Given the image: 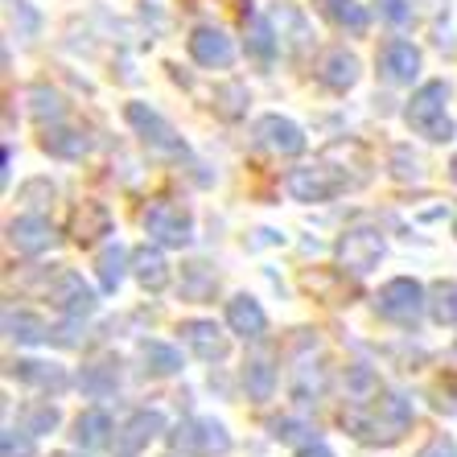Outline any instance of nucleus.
Here are the masks:
<instances>
[{"label":"nucleus","instance_id":"obj_29","mask_svg":"<svg viewBox=\"0 0 457 457\" xmlns=\"http://www.w3.org/2000/svg\"><path fill=\"white\" fill-rule=\"evenodd\" d=\"M140 362H145V375H178L181 371V354L165 342H140Z\"/></svg>","mask_w":457,"mask_h":457},{"label":"nucleus","instance_id":"obj_16","mask_svg":"<svg viewBox=\"0 0 457 457\" xmlns=\"http://www.w3.org/2000/svg\"><path fill=\"white\" fill-rule=\"evenodd\" d=\"M9 244L17 247L21 255H37L54 244V227L50 219L42 214H21V219H12L9 223Z\"/></svg>","mask_w":457,"mask_h":457},{"label":"nucleus","instance_id":"obj_20","mask_svg":"<svg viewBox=\"0 0 457 457\" xmlns=\"http://www.w3.org/2000/svg\"><path fill=\"white\" fill-rule=\"evenodd\" d=\"M313 9H318L334 29H346V33H354V37H362L367 25H371V17H367V9H362L359 0H313Z\"/></svg>","mask_w":457,"mask_h":457},{"label":"nucleus","instance_id":"obj_14","mask_svg":"<svg viewBox=\"0 0 457 457\" xmlns=\"http://www.w3.org/2000/svg\"><path fill=\"white\" fill-rule=\"evenodd\" d=\"M416 71H420V50H416L412 42H387L379 50V75L387 79L392 87H404L416 79Z\"/></svg>","mask_w":457,"mask_h":457},{"label":"nucleus","instance_id":"obj_36","mask_svg":"<svg viewBox=\"0 0 457 457\" xmlns=\"http://www.w3.org/2000/svg\"><path fill=\"white\" fill-rule=\"evenodd\" d=\"M9 17H12V29H17V37H33V33H37V12H33L25 0H12Z\"/></svg>","mask_w":457,"mask_h":457},{"label":"nucleus","instance_id":"obj_35","mask_svg":"<svg viewBox=\"0 0 457 457\" xmlns=\"http://www.w3.org/2000/svg\"><path fill=\"white\" fill-rule=\"evenodd\" d=\"M379 17L383 21H392L395 29H408V25L416 21V12L408 0H379Z\"/></svg>","mask_w":457,"mask_h":457},{"label":"nucleus","instance_id":"obj_8","mask_svg":"<svg viewBox=\"0 0 457 457\" xmlns=\"http://www.w3.org/2000/svg\"><path fill=\"white\" fill-rule=\"evenodd\" d=\"M285 186L297 203H330V198H338L351 181L342 178V173H334L330 165H305V170L288 173Z\"/></svg>","mask_w":457,"mask_h":457},{"label":"nucleus","instance_id":"obj_27","mask_svg":"<svg viewBox=\"0 0 457 457\" xmlns=\"http://www.w3.org/2000/svg\"><path fill=\"white\" fill-rule=\"evenodd\" d=\"M244 392L252 404H268L277 392V367H268L264 359H252L244 367Z\"/></svg>","mask_w":457,"mask_h":457},{"label":"nucleus","instance_id":"obj_3","mask_svg":"<svg viewBox=\"0 0 457 457\" xmlns=\"http://www.w3.org/2000/svg\"><path fill=\"white\" fill-rule=\"evenodd\" d=\"M425 305H428V293L416 285V280H408V277L387 280V285L379 288V297H375L379 318L392 321V326H404V330H412L416 321H420Z\"/></svg>","mask_w":457,"mask_h":457},{"label":"nucleus","instance_id":"obj_19","mask_svg":"<svg viewBox=\"0 0 457 457\" xmlns=\"http://www.w3.org/2000/svg\"><path fill=\"white\" fill-rule=\"evenodd\" d=\"M9 375H12V379H21V383H29V387H37V392H54V395L66 392V383H71L58 362H37V359L12 362Z\"/></svg>","mask_w":457,"mask_h":457},{"label":"nucleus","instance_id":"obj_9","mask_svg":"<svg viewBox=\"0 0 457 457\" xmlns=\"http://www.w3.org/2000/svg\"><path fill=\"white\" fill-rule=\"evenodd\" d=\"M50 301L62 309L71 321L87 318V313H96V288L87 285L79 272H71V268H62V272H58V280L50 285Z\"/></svg>","mask_w":457,"mask_h":457},{"label":"nucleus","instance_id":"obj_43","mask_svg":"<svg viewBox=\"0 0 457 457\" xmlns=\"http://www.w3.org/2000/svg\"><path fill=\"white\" fill-rule=\"evenodd\" d=\"M54 457H87V453H54Z\"/></svg>","mask_w":457,"mask_h":457},{"label":"nucleus","instance_id":"obj_34","mask_svg":"<svg viewBox=\"0 0 457 457\" xmlns=\"http://www.w3.org/2000/svg\"><path fill=\"white\" fill-rule=\"evenodd\" d=\"M244 104H247V87L244 83H223L219 91H214V107H219V116H227V120L244 116Z\"/></svg>","mask_w":457,"mask_h":457},{"label":"nucleus","instance_id":"obj_30","mask_svg":"<svg viewBox=\"0 0 457 457\" xmlns=\"http://www.w3.org/2000/svg\"><path fill=\"white\" fill-rule=\"evenodd\" d=\"M428 313L436 326H457V280H436L428 288Z\"/></svg>","mask_w":457,"mask_h":457},{"label":"nucleus","instance_id":"obj_17","mask_svg":"<svg viewBox=\"0 0 457 457\" xmlns=\"http://www.w3.org/2000/svg\"><path fill=\"white\" fill-rule=\"evenodd\" d=\"M318 79L330 87V91H351V87L359 83V58L346 54L342 46H334V50H326L318 58Z\"/></svg>","mask_w":457,"mask_h":457},{"label":"nucleus","instance_id":"obj_1","mask_svg":"<svg viewBox=\"0 0 457 457\" xmlns=\"http://www.w3.org/2000/svg\"><path fill=\"white\" fill-rule=\"evenodd\" d=\"M342 428L362 445H395L412 428V400L400 392L351 400V408H342Z\"/></svg>","mask_w":457,"mask_h":457},{"label":"nucleus","instance_id":"obj_2","mask_svg":"<svg viewBox=\"0 0 457 457\" xmlns=\"http://www.w3.org/2000/svg\"><path fill=\"white\" fill-rule=\"evenodd\" d=\"M445 104H449V87L441 83V79L416 87L412 99H408V107H404V116H408V124H412L416 137L433 140V145L453 140V120H449Z\"/></svg>","mask_w":457,"mask_h":457},{"label":"nucleus","instance_id":"obj_15","mask_svg":"<svg viewBox=\"0 0 457 457\" xmlns=\"http://www.w3.org/2000/svg\"><path fill=\"white\" fill-rule=\"evenodd\" d=\"M79 387H83V395H91V400H107V395H116L120 359L116 354H99V359H91L83 371H79Z\"/></svg>","mask_w":457,"mask_h":457},{"label":"nucleus","instance_id":"obj_37","mask_svg":"<svg viewBox=\"0 0 457 457\" xmlns=\"http://www.w3.org/2000/svg\"><path fill=\"white\" fill-rule=\"evenodd\" d=\"M392 173L400 181H416V178H420V157H412L404 145H400V149H392Z\"/></svg>","mask_w":457,"mask_h":457},{"label":"nucleus","instance_id":"obj_39","mask_svg":"<svg viewBox=\"0 0 457 457\" xmlns=\"http://www.w3.org/2000/svg\"><path fill=\"white\" fill-rule=\"evenodd\" d=\"M272 436H277V441H301V436H313V425L285 416V420H272Z\"/></svg>","mask_w":457,"mask_h":457},{"label":"nucleus","instance_id":"obj_40","mask_svg":"<svg viewBox=\"0 0 457 457\" xmlns=\"http://www.w3.org/2000/svg\"><path fill=\"white\" fill-rule=\"evenodd\" d=\"M416 457H457L453 436H445V433L428 436V441H425V445H420V453H416Z\"/></svg>","mask_w":457,"mask_h":457},{"label":"nucleus","instance_id":"obj_31","mask_svg":"<svg viewBox=\"0 0 457 457\" xmlns=\"http://www.w3.org/2000/svg\"><path fill=\"white\" fill-rule=\"evenodd\" d=\"M132 264V252H124L120 244H112V247H104L99 252V285L107 288V293H116L120 288V280H124V268Z\"/></svg>","mask_w":457,"mask_h":457},{"label":"nucleus","instance_id":"obj_24","mask_svg":"<svg viewBox=\"0 0 457 457\" xmlns=\"http://www.w3.org/2000/svg\"><path fill=\"white\" fill-rule=\"evenodd\" d=\"M214 288H219V272L203 260H194V264H181V297L186 301H211Z\"/></svg>","mask_w":457,"mask_h":457},{"label":"nucleus","instance_id":"obj_41","mask_svg":"<svg viewBox=\"0 0 457 457\" xmlns=\"http://www.w3.org/2000/svg\"><path fill=\"white\" fill-rule=\"evenodd\" d=\"M297 457H334L330 445H321V441H309V445L297 449Z\"/></svg>","mask_w":457,"mask_h":457},{"label":"nucleus","instance_id":"obj_5","mask_svg":"<svg viewBox=\"0 0 457 457\" xmlns=\"http://www.w3.org/2000/svg\"><path fill=\"white\" fill-rule=\"evenodd\" d=\"M145 231H149L161 247H186L194 239V214L181 203L157 198V203H149V211H145Z\"/></svg>","mask_w":457,"mask_h":457},{"label":"nucleus","instance_id":"obj_42","mask_svg":"<svg viewBox=\"0 0 457 457\" xmlns=\"http://www.w3.org/2000/svg\"><path fill=\"white\" fill-rule=\"evenodd\" d=\"M449 173H453V181H457V157H453V161H449Z\"/></svg>","mask_w":457,"mask_h":457},{"label":"nucleus","instance_id":"obj_33","mask_svg":"<svg viewBox=\"0 0 457 457\" xmlns=\"http://www.w3.org/2000/svg\"><path fill=\"white\" fill-rule=\"evenodd\" d=\"M25 99H29V116L33 120H42V124L46 120H62V99L54 96L50 87H29V96Z\"/></svg>","mask_w":457,"mask_h":457},{"label":"nucleus","instance_id":"obj_13","mask_svg":"<svg viewBox=\"0 0 457 457\" xmlns=\"http://www.w3.org/2000/svg\"><path fill=\"white\" fill-rule=\"evenodd\" d=\"M181 342L190 346L194 354L203 362H223L227 359V334L214 326V321H203V318H190V321H181L178 326Z\"/></svg>","mask_w":457,"mask_h":457},{"label":"nucleus","instance_id":"obj_12","mask_svg":"<svg viewBox=\"0 0 457 457\" xmlns=\"http://www.w3.org/2000/svg\"><path fill=\"white\" fill-rule=\"evenodd\" d=\"M190 58L198 66H211V71H223V66L235 62V46L223 29H214V25H198L190 33Z\"/></svg>","mask_w":457,"mask_h":457},{"label":"nucleus","instance_id":"obj_32","mask_svg":"<svg viewBox=\"0 0 457 457\" xmlns=\"http://www.w3.org/2000/svg\"><path fill=\"white\" fill-rule=\"evenodd\" d=\"M58 420H62V412L50 404V400H37V404H25L21 408V428L33 436H46L58 428Z\"/></svg>","mask_w":457,"mask_h":457},{"label":"nucleus","instance_id":"obj_44","mask_svg":"<svg viewBox=\"0 0 457 457\" xmlns=\"http://www.w3.org/2000/svg\"><path fill=\"white\" fill-rule=\"evenodd\" d=\"M453 235H457V223H453Z\"/></svg>","mask_w":457,"mask_h":457},{"label":"nucleus","instance_id":"obj_7","mask_svg":"<svg viewBox=\"0 0 457 457\" xmlns=\"http://www.w3.org/2000/svg\"><path fill=\"white\" fill-rule=\"evenodd\" d=\"M379 260H383V235L375 231V227H351V231H342V239H338L342 272H351V277H367Z\"/></svg>","mask_w":457,"mask_h":457},{"label":"nucleus","instance_id":"obj_38","mask_svg":"<svg viewBox=\"0 0 457 457\" xmlns=\"http://www.w3.org/2000/svg\"><path fill=\"white\" fill-rule=\"evenodd\" d=\"M4 457H33V433H17V428H4V441H0Z\"/></svg>","mask_w":457,"mask_h":457},{"label":"nucleus","instance_id":"obj_6","mask_svg":"<svg viewBox=\"0 0 457 457\" xmlns=\"http://www.w3.org/2000/svg\"><path fill=\"white\" fill-rule=\"evenodd\" d=\"M124 120L137 128V137L145 140L153 153H165V157H181V153H186V140H181L170 120L161 116V112H153L149 104H128Z\"/></svg>","mask_w":457,"mask_h":457},{"label":"nucleus","instance_id":"obj_10","mask_svg":"<svg viewBox=\"0 0 457 457\" xmlns=\"http://www.w3.org/2000/svg\"><path fill=\"white\" fill-rule=\"evenodd\" d=\"M255 145L268 149V153H277V157H297V153H305L301 128L285 116H260L255 120Z\"/></svg>","mask_w":457,"mask_h":457},{"label":"nucleus","instance_id":"obj_26","mask_svg":"<svg viewBox=\"0 0 457 457\" xmlns=\"http://www.w3.org/2000/svg\"><path fill=\"white\" fill-rule=\"evenodd\" d=\"M112 416L107 412H99V408H91V412H83L75 420V445L79 449H99V445H107V441H112Z\"/></svg>","mask_w":457,"mask_h":457},{"label":"nucleus","instance_id":"obj_21","mask_svg":"<svg viewBox=\"0 0 457 457\" xmlns=\"http://www.w3.org/2000/svg\"><path fill=\"white\" fill-rule=\"evenodd\" d=\"M132 277L149 288V293H161V288L170 285V264H165V255H161L157 247L145 244L132 252Z\"/></svg>","mask_w":457,"mask_h":457},{"label":"nucleus","instance_id":"obj_22","mask_svg":"<svg viewBox=\"0 0 457 457\" xmlns=\"http://www.w3.org/2000/svg\"><path fill=\"white\" fill-rule=\"evenodd\" d=\"M244 46L247 54H252L255 62H272L277 58V33H272V25H268V17H260V12L247 9L244 12Z\"/></svg>","mask_w":457,"mask_h":457},{"label":"nucleus","instance_id":"obj_25","mask_svg":"<svg viewBox=\"0 0 457 457\" xmlns=\"http://www.w3.org/2000/svg\"><path fill=\"white\" fill-rule=\"evenodd\" d=\"M4 334H9L12 342H21V346H37V342L50 338L46 321L25 313V309H4Z\"/></svg>","mask_w":457,"mask_h":457},{"label":"nucleus","instance_id":"obj_4","mask_svg":"<svg viewBox=\"0 0 457 457\" xmlns=\"http://www.w3.org/2000/svg\"><path fill=\"white\" fill-rule=\"evenodd\" d=\"M170 445L186 457H223L231 449V433L211 416H190L170 433Z\"/></svg>","mask_w":457,"mask_h":457},{"label":"nucleus","instance_id":"obj_28","mask_svg":"<svg viewBox=\"0 0 457 457\" xmlns=\"http://www.w3.org/2000/svg\"><path fill=\"white\" fill-rule=\"evenodd\" d=\"M42 149L50 157H62V161H79L87 153V137L75 132V128H46L42 132Z\"/></svg>","mask_w":457,"mask_h":457},{"label":"nucleus","instance_id":"obj_18","mask_svg":"<svg viewBox=\"0 0 457 457\" xmlns=\"http://www.w3.org/2000/svg\"><path fill=\"white\" fill-rule=\"evenodd\" d=\"M227 326H231L239 338H247V342H255V338H264V330H268V318H264V309L255 305L247 293H239V297H231L227 301Z\"/></svg>","mask_w":457,"mask_h":457},{"label":"nucleus","instance_id":"obj_23","mask_svg":"<svg viewBox=\"0 0 457 457\" xmlns=\"http://www.w3.org/2000/svg\"><path fill=\"white\" fill-rule=\"evenodd\" d=\"M112 231V214H107V206L99 203H83L75 211V223H71V235H75L79 247H91L99 239V235Z\"/></svg>","mask_w":457,"mask_h":457},{"label":"nucleus","instance_id":"obj_11","mask_svg":"<svg viewBox=\"0 0 457 457\" xmlns=\"http://www.w3.org/2000/svg\"><path fill=\"white\" fill-rule=\"evenodd\" d=\"M161 433H165V416H161V412H137L116 433V441H112V453H116V457H140L145 449H149L153 436H161Z\"/></svg>","mask_w":457,"mask_h":457}]
</instances>
